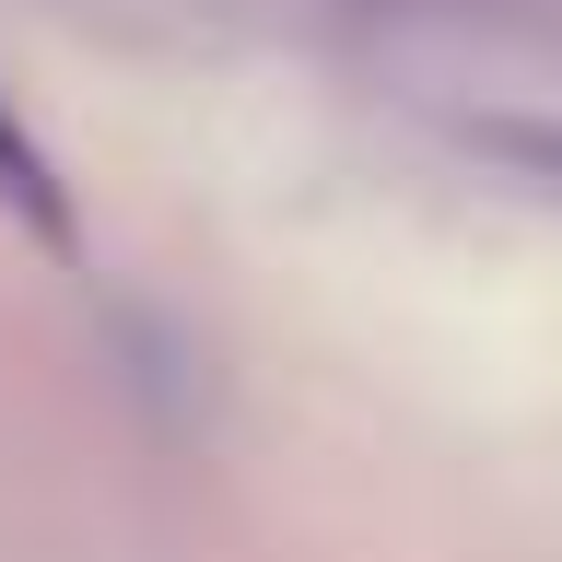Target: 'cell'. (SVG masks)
Here are the masks:
<instances>
[{
  "label": "cell",
  "mask_w": 562,
  "mask_h": 562,
  "mask_svg": "<svg viewBox=\"0 0 562 562\" xmlns=\"http://www.w3.org/2000/svg\"><path fill=\"white\" fill-rule=\"evenodd\" d=\"M481 153H504V165H527L539 188H562V117H492Z\"/></svg>",
  "instance_id": "7a4b0ae2"
},
{
  "label": "cell",
  "mask_w": 562,
  "mask_h": 562,
  "mask_svg": "<svg viewBox=\"0 0 562 562\" xmlns=\"http://www.w3.org/2000/svg\"><path fill=\"white\" fill-rule=\"evenodd\" d=\"M0 200L24 211L35 235H70V200H59V165H47V153H35L24 130H12V105H0Z\"/></svg>",
  "instance_id": "6da1fadb"
}]
</instances>
